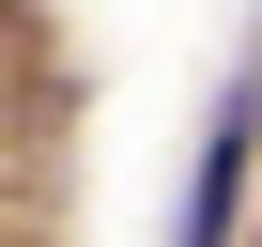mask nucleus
<instances>
[{
	"label": "nucleus",
	"instance_id": "1",
	"mask_svg": "<svg viewBox=\"0 0 262 247\" xmlns=\"http://www.w3.org/2000/svg\"><path fill=\"white\" fill-rule=\"evenodd\" d=\"M247 139H262V93L231 77V93H216V139H201V201H185V247H216V232L247 216Z\"/></svg>",
	"mask_w": 262,
	"mask_h": 247
}]
</instances>
